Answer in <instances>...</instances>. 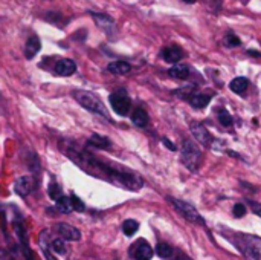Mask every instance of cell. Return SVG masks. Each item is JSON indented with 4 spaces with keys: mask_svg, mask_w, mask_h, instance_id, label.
Masks as SVG:
<instances>
[{
    "mask_svg": "<svg viewBox=\"0 0 261 260\" xmlns=\"http://www.w3.org/2000/svg\"><path fill=\"white\" fill-rule=\"evenodd\" d=\"M190 130H191V135L196 138V141H199L202 146L208 147V146L213 144V136H211V133L208 132V129L203 124H200V123H191L190 124Z\"/></svg>",
    "mask_w": 261,
    "mask_h": 260,
    "instance_id": "8",
    "label": "cell"
},
{
    "mask_svg": "<svg viewBox=\"0 0 261 260\" xmlns=\"http://www.w3.org/2000/svg\"><path fill=\"white\" fill-rule=\"evenodd\" d=\"M107 70H109L110 74H115V75H125V74H128V72L132 70V66H130V63H127V61L118 60V61L109 63Z\"/></svg>",
    "mask_w": 261,
    "mask_h": 260,
    "instance_id": "15",
    "label": "cell"
},
{
    "mask_svg": "<svg viewBox=\"0 0 261 260\" xmlns=\"http://www.w3.org/2000/svg\"><path fill=\"white\" fill-rule=\"evenodd\" d=\"M193 90H194V86H185L182 89H177L174 90V93L180 98H185V100H190V97H193Z\"/></svg>",
    "mask_w": 261,
    "mask_h": 260,
    "instance_id": "29",
    "label": "cell"
},
{
    "mask_svg": "<svg viewBox=\"0 0 261 260\" xmlns=\"http://www.w3.org/2000/svg\"><path fill=\"white\" fill-rule=\"evenodd\" d=\"M70 201H72V205H73V210H75V211H84V210H86V207H84V204L81 202V199L76 198L75 195L70 196Z\"/></svg>",
    "mask_w": 261,
    "mask_h": 260,
    "instance_id": "30",
    "label": "cell"
},
{
    "mask_svg": "<svg viewBox=\"0 0 261 260\" xmlns=\"http://www.w3.org/2000/svg\"><path fill=\"white\" fill-rule=\"evenodd\" d=\"M190 104L196 109H203L210 104L211 97L210 95H203V93H194L193 97H190Z\"/></svg>",
    "mask_w": 261,
    "mask_h": 260,
    "instance_id": "19",
    "label": "cell"
},
{
    "mask_svg": "<svg viewBox=\"0 0 261 260\" xmlns=\"http://www.w3.org/2000/svg\"><path fill=\"white\" fill-rule=\"evenodd\" d=\"M41 49V41L37 35H31L28 40H26V44H24V57L28 60H32Z\"/></svg>",
    "mask_w": 261,
    "mask_h": 260,
    "instance_id": "14",
    "label": "cell"
},
{
    "mask_svg": "<svg viewBox=\"0 0 261 260\" xmlns=\"http://www.w3.org/2000/svg\"><path fill=\"white\" fill-rule=\"evenodd\" d=\"M87 146L89 147H93V149H107V147H110V141L106 138V136H102V135H92L90 138H89V141H87Z\"/></svg>",
    "mask_w": 261,
    "mask_h": 260,
    "instance_id": "20",
    "label": "cell"
},
{
    "mask_svg": "<svg viewBox=\"0 0 261 260\" xmlns=\"http://www.w3.org/2000/svg\"><path fill=\"white\" fill-rule=\"evenodd\" d=\"M180 158H182L184 166H185L190 172H197V170H199L200 159H202V153H200V149H199L191 139H185V141L182 143Z\"/></svg>",
    "mask_w": 261,
    "mask_h": 260,
    "instance_id": "4",
    "label": "cell"
},
{
    "mask_svg": "<svg viewBox=\"0 0 261 260\" xmlns=\"http://www.w3.org/2000/svg\"><path fill=\"white\" fill-rule=\"evenodd\" d=\"M174 260H193L188 254H185V253H182V251H176V254H174Z\"/></svg>",
    "mask_w": 261,
    "mask_h": 260,
    "instance_id": "34",
    "label": "cell"
},
{
    "mask_svg": "<svg viewBox=\"0 0 261 260\" xmlns=\"http://www.w3.org/2000/svg\"><path fill=\"white\" fill-rule=\"evenodd\" d=\"M248 204H249V207H251L252 213L261 218V204L260 202H255V201H248Z\"/></svg>",
    "mask_w": 261,
    "mask_h": 260,
    "instance_id": "33",
    "label": "cell"
},
{
    "mask_svg": "<svg viewBox=\"0 0 261 260\" xmlns=\"http://www.w3.org/2000/svg\"><path fill=\"white\" fill-rule=\"evenodd\" d=\"M245 215H246L245 205H243V204H237V205L234 207V216H236V218H243Z\"/></svg>",
    "mask_w": 261,
    "mask_h": 260,
    "instance_id": "32",
    "label": "cell"
},
{
    "mask_svg": "<svg viewBox=\"0 0 261 260\" xmlns=\"http://www.w3.org/2000/svg\"><path fill=\"white\" fill-rule=\"evenodd\" d=\"M148 113L142 109V107H136L132 113V121L135 126L138 127H145L148 124Z\"/></svg>",
    "mask_w": 261,
    "mask_h": 260,
    "instance_id": "17",
    "label": "cell"
},
{
    "mask_svg": "<svg viewBox=\"0 0 261 260\" xmlns=\"http://www.w3.org/2000/svg\"><path fill=\"white\" fill-rule=\"evenodd\" d=\"M217 118H219V123H220L223 127H229V126H232V123H234L232 116H231L226 110H220L219 115H217Z\"/></svg>",
    "mask_w": 261,
    "mask_h": 260,
    "instance_id": "26",
    "label": "cell"
},
{
    "mask_svg": "<svg viewBox=\"0 0 261 260\" xmlns=\"http://www.w3.org/2000/svg\"><path fill=\"white\" fill-rule=\"evenodd\" d=\"M162 58L167 61V63H173V64H177L182 58H184V51L180 46L177 44H171V46H167L164 48L162 51Z\"/></svg>",
    "mask_w": 261,
    "mask_h": 260,
    "instance_id": "11",
    "label": "cell"
},
{
    "mask_svg": "<svg viewBox=\"0 0 261 260\" xmlns=\"http://www.w3.org/2000/svg\"><path fill=\"white\" fill-rule=\"evenodd\" d=\"M73 97H75V100L78 101V104L83 106L86 110H89V112H92V113H98V115H101V116L110 120L106 106H104L102 101H101L96 95H93L92 92H87V90H75V92H73Z\"/></svg>",
    "mask_w": 261,
    "mask_h": 260,
    "instance_id": "3",
    "label": "cell"
},
{
    "mask_svg": "<svg viewBox=\"0 0 261 260\" xmlns=\"http://www.w3.org/2000/svg\"><path fill=\"white\" fill-rule=\"evenodd\" d=\"M55 230L60 233V236H61L63 241L66 239V241L75 242V241H80L81 239V231L78 228L69 225V224H57L55 225Z\"/></svg>",
    "mask_w": 261,
    "mask_h": 260,
    "instance_id": "10",
    "label": "cell"
},
{
    "mask_svg": "<svg viewBox=\"0 0 261 260\" xmlns=\"http://www.w3.org/2000/svg\"><path fill=\"white\" fill-rule=\"evenodd\" d=\"M168 201L173 204V207L188 221V222H191V224H197V225H205V221H203V218L197 213V210L193 207V205H190L188 202H185V201H180V199H176V198H168Z\"/></svg>",
    "mask_w": 261,
    "mask_h": 260,
    "instance_id": "5",
    "label": "cell"
},
{
    "mask_svg": "<svg viewBox=\"0 0 261 260\" xmlns=\"http://www.w3.org/2000/svg\"><path fill=\"white\" fill-rule=\"evenodd\" d=\"M162 144H165L171 152H174V150L177 149V147H176V144H173V143H171L170 139H167V138H162Z\"/></svg>",
    "mask_w": 261,
    "mask_h": 260,
    "instance_id": "36",
    "label": "cell"
},
{
    "mask_svg": "<svg viewBox=\"0 0 261 260\" xmlns=\"http://www.w3.org/2000/svg\"><path fill=\"white\" fill-rule=\"evenodd\" d=\"M47 193H49V198H50L52 201H58V199L61 198V187H60L58 184L52 182V184L49 185V188H47Z\"/></svg>",
    "mask_w": 261,
    "mask_h": 260,
    "instance_id": "28",
    "label": "cell"
},
{
    "mask_svg": "<svg viewBox=\"0 0 261 260\" xmlns=\"http://www.w3.org/2000/svg\"><path fill=\"white\" fill-rule=\"evenodd\" d=\"M57 210L63 215H69L73 211V205H72V201L70 198L67 196H61L58 201H57Z\"/></svg>",
    "mask_w": 261,
    "mask_h": 260,
    "instance_id": "21",
    "label": "cell"
},
{
    "mask_svg": "<svg viewBox=\"0 0 261 260\" xmlns=\"http://www.w3.org/2000/svg\"><path fill=\"white\" fill-rule=\"evenodd\" d=\"M203 2L210 6V9H214L216 12H219L222 8V0H203Z\"/></svg>",
    "mask_w": 261,
    "mask_h": 260,
    "instance_id": "31",
    "label": "cell"
},
{
    "mask_svg": "<svg viewBox=\"0 0 261 260\" xmlns=\"http://www.w3.org/2000/svg\"><path fill=\"white\" fill-rule=\"evenodd\" d=\"M76 70V63L70 58H61L55 63L54 72L60 77H70Z\"/></svg>",
    "mask_w": 261,
    "mask_h": 260,
    "instance_id": "9",
    "label": "cell"
},
{
    "mask_svg": "<svg viewBox=\"0 0 261 260\" xmlns=\"http://www.w3.org/2000/svg\"><path fill=\"white\" fill-rule=\"evenodd\" d=\"M61 152L64 155H67L76 166L87 170L90 175H101L107 181H110L112 184H115L118 187H124L128 190H141L144 187L142 178L138 176L136 173L124 170V169L113 167L110 164H106L101 159H96L95 156L76 149L75 144H72V143L63 141L61 143Z\"/></svg>",
    "mask_w": 261,
    "mask_h": 260,
    "instance_id": "1",
    "label": "cell"
},
{
    "mask_svg": "<svg viewBox=\"0 0 261 260\" xmlns=\"http://www.w3.org/2000/svg\"><path fill=\"white\" fill-rule=\"evenodd\" d=\"M229 87H231V90L236 92V93H243V92H246V89L249 87V80L245 78V77H237V78H234V80L229 83Z\"/></svg>",
    "mask_w": 261,
    "mask_h": 260,
    "instance_id": "18",
    "label": "cell"
},
{
    "mask_svg": "<svg viewBox=\"0 0 261 260\" xmlns=\"http://www.w3.org/2000/svg\"><path fill=\"white\" fill-rule=\"evenodd\" d=\"M139 230V224L136 222V221H133V219H127L124 224H122V231H124V234L125 236H133L136 231Z\"/></svg>",
    "mask_w": 261,
    "mask_h": 260,
    "instance_id": "22",
    "label": "cell"
},
{
    "mask_svg": "<svg viewBox=\"0 0 261 260\" xmlns=\"http://www.w3.org/2000/svg\"><path fill=\"white\" fill-rule=\"evenodd\" d=\"M156 253H158V256L159 257H162V259H168V257H171L173 256V248L168 245V244H158V247H156Z\"/></svg>",
    "mask_w": 261,
    "mask_h": 260,
    "instance_id": "24",
    "label": "cell"
},
{
    "mask_svg": "<svg viewBox=\"0 0 261 260\" xmlns=\"http://www.w3.org/2000/svg\"><path fill=\"white\" fill-rule=\"evenodd\" d=\"M50 250L55 253V254H64L66 253V244H64V241L63 239H54L52 242H50Z\"/></svg>",
    "mask_w": 261,
    "mask_h": 260,
    "instance_id": "25",
    "label": "cell"
},
{
    "mask_svg": "<svg viewBox=\"0 0 261 260\" xmlns=\"http://www.w3.org/2000/svg\"><path fill=\"white\" fill-rule=\"evenodd\" d=\"M0 260H15L8 251H5L3 248H0Z\"/></svg>",
    "mask_w": 261,
    "mask_h": 260,
    "instance_id": "35",
    "label": "cell"
},
{
    "mask_svg": "<svg viewBox=\"0 0 261 260\" xmlns=\"http://www.w3.org/2000/svg\"><path fill=\"white\" fill-rule=\"evenodd\" d=\"M234 244L249 260H261V238L254 234L237 233Z\"/></svg>",
    "mask_w": 261,
    "mask_h": 260,
    "instance_id": "2",
    "label": "cell"
},
{
    "mask_svg": "<svg viewBox=\"0 0 261 260\" xmlns=\"http://www.w3.org/2000/svg\"><path fill=\"white\" fill-rule=\"evenodd\" d=\"M130 254L135 260H150L153 257V250H151V247H150V244L147 241L139 239L132 245Z\"/></svg>",
    "mask_w": 261,
    "mask_h": 260,
    "instance_id": "7",
    "label": "cell"
},
{
    "mask_svg": "<svg viewBox=\"0 0 261 260\" xmlns=\"http://www.w3.org/2000/svg\"><path fill=\"white\" fill-rule=\"evenodd\" d=\"M248 54H249V55H254V57H261V52L252 51V49H251V51H248Z\"/></svg>",
    "mask_w": 261,
    "mask_h": 260,
    "instance_id": "37",
    "label": "cell"
},
{
    "mask_svg": "<svg viewBox=\"0 0 261 260\" xmlns=\"http://www.w3.org/2000/svg\"><path fill=\"white\" fill-rule=\"evenodd\" d=\"M34 188V179L31 176H20L15 184H14V190L18 196H28Z\"/></svg>",
    "mask_w": 261,
    "mask_h": 260,
    "instance_id": "12",
    "label": "cell"
},
{
    "mask_svg": "<svg viewBox=\"0 0 261 260\" xmlns=\"http://www.w3.org/2000/svg\"><path fill=\"white\" fill-rule=\"evenodd\" d=\"M109 100H110L112 109L121 116H125L132 109V100L128 98L125 90H118V92L112 93Z\"/></svg>",
    "mask_w": 261,
    "mask_h": 260,
    "instance_id": "6",
    "label": "cell"
},
{
    "mask_svg": "<svg viewBox=\"0 0 261 260\" xmlns=\"http://www.w3.org/2000/svg\"><path fill=\"white\" fill-rule=\"evenodd\" d=\"M240 44H242V41H240V38H239L236 34L228 32V34L225 35V46H228V48H236V46H240Z\"/></svg>",
    "mask_w": 261,
    "mask_h": 260,
    "instance_id": "27",
    "label": "cell"
},
{
    "mask_svg": "<svg viewBox=\"0 0 261 260\" xmlns=\"http://www.w3.org/2000/svg\"><path fill=\"white\" fill-rule=\"evenodd\" d=\"M184 2H187V3H194V2H197V0H184Z\"/></svg>",
    "mask_w": 261,
    "mask_h": 260,
    "instance_id": "38",
    "label": "cell"
},
{
    "mask_svg": "<svg viewBox=\"0 0 261 260\" xmlns=\"http://www.w3.org/2000/svg\"><path fill=\"white\" fill-rule=\"evenodd\" d=\"M46 238H47V234H46V231H43L41 233V236H40V247H41V251H43V254H44V257L47 260H58L52 253H50V250L47 248L49 245L46 244Z\"/></svg>",
    "mask_w": 261,
    "mask_h": 260,
    "instance_id": "23",
    "label": "cell"
},
{
    "mask_svg": "<svg viewBox=\"0 0 261 260\" xmlns=\"http://www.w3.org/2000/svg\"><path fill=\"white\" fill-rule=\"evenodd\" d=\"M90 14H92V17L95 18L96 25H98L101 29H104L107 35L112 34V32H115V21H113L112 17H109L107 14H96V12H90Z\"/></svg>",
    "mask_w": 261,
    "mask_h": 260,
    "instance_id": "13",
    "label": "cell"
},
{
    "mask_svg": "<svg viewBox=\"0 0 261 260\" xmlns=\"http://www.w3.org/2000/svg\"><path fill=\"white\" fill-rule=\"evenodd\" d=\"M168 75L173 77V78H177V80H187L188 75H190V67L187 64L177 63V64H174V66H171L168 69Z\"/></svg>",
    "mask_w": 261,
    "mask_h": 260,
    "instance_id": "16",
    "label": "cell"
}]
</instances>
